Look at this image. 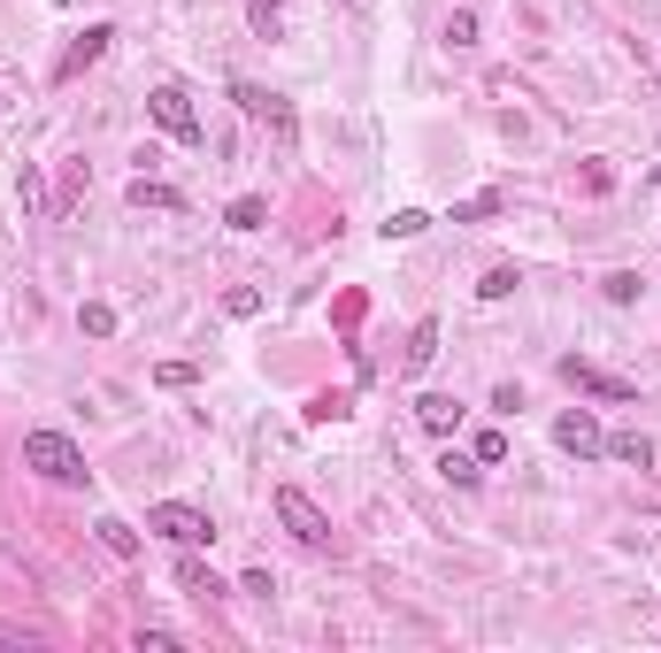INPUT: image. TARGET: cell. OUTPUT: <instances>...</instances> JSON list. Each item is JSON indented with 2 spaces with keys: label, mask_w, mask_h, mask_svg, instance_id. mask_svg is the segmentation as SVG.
Segmentation results:
<instances>
[{
  "label": "cell",
  "mask_w": 661,
  "mask_h": 653,
  "mask_svg": "<svg viewBox=\"0 0 661 653\" xmlns=\"http://www.w3.org/2000/svg\"><path fill=\"white\" fill-rule=\"evenodd\" d=\"M23 470H39L46 485H85L93 477L77 439H62V431H23Z\"/></svg>",
  "instance_id": "cell-1"
},
{
  "label": "cell",
  "mask_w": 661,
  "mask_h": 653,
  "mask_svg": "<svg viewBox=\"0 0 661 653\" xmlns=\"http://www.w3.org/2000/svg\"><path fill=\"white\" fill-rule=\"evenodd\" d=\"M147 530L169 538V546H208V538H216L208 507H192V499H162V507H147Z\"/></svg>",
  "instance_id": "cell-2"
},
{
  "label": "cell",
  "mask_w": 661,
  "mask_h": 653,
  "mask_svg": "<svg viewBox=\"0 0 661 653\" xmlns=\"http://www.w3.org/2000/svg\"><path fill=\"white\" fill-rule=\"evenodd\" d=\"M277 523H285V530H293L308 554H330V515H324V507H316V499H308L301 485L277 492Z\"/></svg>",
  "instance_id": "cell-3"
},
{
  "label": "cell",
  "mask_w": 661,
  "mask_h": 653,
  "mask_svg": "<svg viewBox=\"0 0 661 653\" xmlns=\"http://www.w3.org/2000/svg\"><path fill=\"white\" fill-rule=\"evenodd\" d=\"M147 108H155V124H162L169 139H200V108H192V93H185V85H155V93H147Z\"/></svg>",
  "instance_id": "cell-4"
},
{
  "label": "cell",
  "mask_w": 661,
  "mask_h": 653,
  "mask_svg": "<svg viewBox=\"0 0 661 653\" xmlns=\"http://www.w3.org/2000/svg\"><path fill=\"white\" fill-rule=\"evenodd\" d=\"M231 101H239L254 124H270V131H277V147H293V101H285V93H262V85H231Z\"/></svg>",
  "instance_id": "cell-5"
},
{
  "label": "cell",
  "mask_w": 661,
  "mask_h": 653,
  "mask_svg": "<svg viewBox=\"0 0 661 653\" xmlns=\"http://www.w3.org/2000/svg\"><path fill=\"white\" fill-rule=\"evenodd\" d=\"M554 439H562V454H577V462H600V454H608V431L592 423V408H569V415L554 423Z\"/></svg>",
  "instance_id": "cell-6"
},
{
  "label": "cell",
  "mask_w": 661,
  "mask_h": 653,
  "mask_svg": "<svg viewBox=\"0 0 661 653\" xmlns=\"http://www.w3.org/2000/svg\"><path fill=\"white\" fill-rule=\"evenodd\" d=\"M562 377H569L577 392H592V400H639V385H631V377H608V369H592V361H577V354L562 361Z\"/></svg>",
  "instance_id": "cell-7"
},
{
  "label": "cell",
  "mask_w": 661,
  "mask_h": 653,
  "mask_svg": "<svg viewBox=\"0 0 661 653\" xmlns=\"http://www.w3.org/2000/svg\"><path fill=\"white\" fill-rule=\"evenodd\" d=\"M108 39H116V23H85V31L70 39V54H62V77H77L85 62H101V54H108Z\"/></svg>",
  "instance_id": "cell-8"
},
{
  "label": "cell",
  "mask_w": 661,
  "mask_h": 653,
  "mask_svg": "<svg viewBox=\"0 0 661 653\" xmlns=\"http://www.w3.org/2000/svg\"><path fill=\"white\" fill-rule=\"evenodd\" d=\"M416 423H423L431 439H454V431H462V408H454L447 392H423V400H416Z\"/></svg>",
  "instance_id": "cell-9"
},
{
  "label": "cell",
  "mask_w": 661,
  "mask_h": 653,
  "mask_svg": "<svg viewBox=\"0 0 661 653\" xmlns=\"http://www.w3.org/2000/svg\"><path fill=\"white\" fill-rule=\"evenodd\" d=\"M93 530H101V546H108V554H124V561H139V554H147V538H139L124 515H101Z\"/></svg>",
  "instance_id": "cell-10"
},
{
  "label": "cell",
  "mask_w": 661,
  "mask_h": 653,
  "mask_svg": "<svg viewBox=\"0 0 661 653\" xmlns=\"http://www.w3.org/2000/svg\"><path fill=\"white\" fill-rule=\"evenodd\" d=\"M177 584H185L192 600H216V592H223V584H216V569H208V561H200L192 546H185V561H177Z\"/></svg>",
  "instance_id": "cell-11"
},
{
  "label": "cell",
  "mask_w": 661,
  "mask_h": 653,
  "mask_svg": "<svg viewBox=\"0 0 661 653\" xmlns=\"http://www.w3.org/2000/svg\"><path fill=\"white\" fill-rule=\"evenodd\" d=\"M439 477H447V485H462V492H478V485H485V462H478V454H454V446H447V454H439Z\"/></svg>",
  "instance_id": "cell-12"
},
{
  "label": "cell",
  "mask_w": 661,
  "mask_h": 653,
  "mask_svg": "<svg viewBox=\"0 0 661 653\" xmlns=\"http://www.w3.org/2000/svg\"><path fill=\"white\" fill-rule=\"evenodd\" d=\"M608 454H616L623 470H654V439H639V431H616V439H608Z\"/></svg>",
  "instance_id": "cell-13"
},
{
  "label": "cell",
  "mask_w": 661,
  "mask_h": 653,
  "mask_svg": "<svg viewBox=\"0 0 661 653\" xmlns=\"http://www.w3.org/2000/svg\"><path fill=\"white\" fill-rule=\"evenodd\" d=\"M132 208H185V192L162 177H132Z\"/></svg>",
  "instance_id": "cell-14"
},
{
  "label": "cell",
  "mask_w": 661,
  "mask_h": 653,
  "mask_svg": "<svg viewBox=\"0 0 661 653\" xmlns=\"http://www.w3.org/2000/svg\"><path fill=\"white\" fill-rule=\"evenodd\" d=\"M439 361V324H416L408 330V369H431Z\"/></svg>",
  "instance_id": "cell-15"
},
{
  "label": "cell",
  "mask_w": 661,
  "mask_h": 653,
  "mask_svg": "<svg viewBox=\"0 0 661 653\" xmlns=\"http://www.w3.org/2000/svg\"><path fill=\"white\" fill-rule=\"evenodd\" d=\"M262 223H270V200L239 192V200H231V231H262Z\"/></svg>",
  "instance_id": "cell-16"
},
{
  "label": "cell",
  "mask_w": 661,
  "mask_h": 653,
  "mask_svg": "<svg viewBox=\"0 0 661 653\" xmlns=\"http://www.w3.org/2000/svg\"><path fill=\"white\" fill-rule=\"evenodd\" d=\"M423 231H431L423 208H392V215H385V239H423Z\"/></svg>",
  "instance_id": "cell-17"
},
{
  "label": "cell",
  "mask_w": 661,
  "mask_h": 653,
  "mask_svg": "<svg viewBox=\"0 0 661 653\" xmlns=\"http://www.w3.org/2000/svg\"><path fill=\"white\" fill-rule=\"evenodd\" d=\"M77 330H85V338H108V330H116V308H108V301H85V308H77Z\"/></svg>",
  "instance_id": "cell-18"
},
{
  "label": "cell",
  "mask_w": 661,
  "mask_h": 653,
  "mask_svg": "<svg viewBox=\"0 0 661 653\" xmlns=\"http://www.w3.org/2000/svg\"><path fill=\"white\" fill-rule=\"evenodd\" d=\"M600 293H608L616 308H631V301H639L647 285H639V270H616V277H600Z\"/></svg>",
  "instance_id": "cell-19"
},
{
  "label": "cell",
  "mask_w": 661,
  "mask_h": 653,
  "mask_svg": "<svg viewBox=\"0 0 661 653\" xmlns=\"http://www.w3.org/2000/svg\"><path fill=\"white\" fill-rule=\"evenodd\" d=\"M246 15H254V39H285V15H277V0H246Z\"/></svg>",
  "instance_id": "cell-20"
},
{
  "label": "cell",
  "mask_w": 661,
  "mask_h": 653,
  "mask_svg": "<svg viewBox=\"0 0 661 653\" xmlns=\"http://www.w3.org/2000/svg\"><path fill=\"white\" fill-rule=\"evenodd\" d=\"M470 454H478L485 470H500V462H507V431H478V446H470Z\"/></svg>",
  "instance_id": "cell-21"
},
{
  "label": "cell",
  "mask_w": 661,
  "mask_h": 653,
  "mask_svg": "<svg viewBox=\"0 0 661 653\" xmlns=\"http://www.w3.org/2000/svg\"><path fill=\"white\" fill-rule=\"evenodd\" d=\"M447 46H478V15H470V8L447 15Z\"/></svg>",
  "instance_id": "cell-22"
},
{
  "label": "cell",
  "mask_w": 661,
  "mask_h": 653,
  "mask_svg": "<svg viewBox=\"0 0 661 653\" xmlns=\"http://www.w3.org/2000/svg\"><path fill=\"white\" fill-rule=\"evenodd\" d=\"M485 215H500V192H478V200L454 208V223H485Z\"/></svg>",
  "instance_id": "cell-23"
},
{
  "label": "cell",
  "mask_w": 661,
  "mask_h": 653,
  "mask_svg": "<svg viewBox=\"0 0 661 653\" xmlns=\"http://www.w3.org/2000/svg\"><path fill=\"white\" fill-rule=\"evenodd\" d=\"M507 293H515V270H507V262H500V270H485V285H478V301H507Z\"/></svg>",
  "instance_id": "cell-24"
},
{
  "label": "cell",
  "mask_w": 661,
  "mask_h": 653,
  "mask_svg": "<svg viewBox=\"0 0 661 653\" xmlns=\"http://www.w3.org/2000/svg\"><path fill=\"white\" fill-rule=\"evenodd\" d=\"M338 415H346V392H316L308 400V423H338Z\"/></svg>",
  "instance_id": "cell-25"
},
{
  "label": "cell",
  "mask_w": 661,
  "mask_h": 653,
  "mask_svg": "<svg viewBox=\"0 0 661 653\" xmlns=\"http://www.w3.org/2000/svg\"><path fill=\"white\" fill-rule=\"evenodd\" d=\"M192 377H200V369H192V361H162V369H155V385H169V392H185V385H192Z\"/></svg>",
  "instance_id": "cell-26"
},
{
  "label": "cell",
  "mask_w": 661,
  "mask_h": 653,
  "mask_svg": "<svg viewBox=\"0 0 661 653\" xmlns=\"http://www.w3.org/2000/svg\"><path fill=\"white\" fill-rule=\"evenodd\" d=\"M223 308H231V316H254V308H262V293H254V285H231V293H223Z\"/></svg>",
  "instance_id": "cell-27"
},
{
  "label": "cell",
  "mask_w": 661,
  "mask_h": 653,
  "mask_svg": "<svg viewBox=\"0 0 661 653\" xmlns=\"http://www.w3.org/2000/svg\"><path fill=\"white\" fill-rule=\"evenodd\" d=\"M654 185H661V169H654Z\"/></svg>",
  "instance_id": "cell-28"
}]
</instances>
